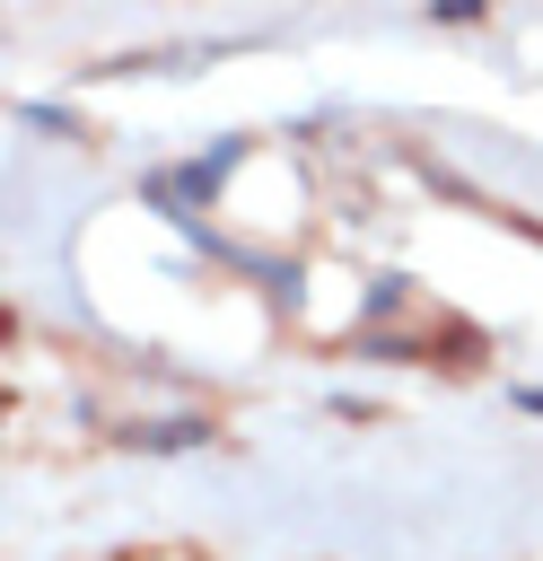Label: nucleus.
I'll list each match as a JSON object with an SVG mask.
<instances>
[]
</instances>
